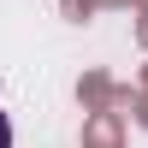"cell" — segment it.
I'll return each instance as SVG.
<instances>
[{"label":"cell","instance_id":"6da1fadb","mask_svg":"<svg viewBox=\"0 0 148 148\" xmlns=\"http://www.w3.org/2000/svg\"><path fill=\"white\" fill-rule=\"evenodd\" d=\"M0 148H12V125H6V113H0Z\"/></svg>","mask_w":148,"mask_h":148}]
</instances>
